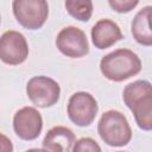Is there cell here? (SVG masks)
<instances>
[{
    "label": "cell",
    "instance_id": "1",
    "mask_svg": "<svg viewBox=\"0 0 152 152\" xmlns=\"http://www.w3.org/2000/svg\"><path fill=\"white\" fill-rule=\"evenodd\" d=\"M125 104L132 110L135 122L144 131L152 129V86L146 80L127 84L122 91Z\"/></svg>",
    "mask_w": 152,
    "mask_h": 152
},
{
    "label": "cell",
    "instance_id": "2",
    "mask_svg": "<svg viewBox=\"0 0 152 152\" xmlns=\"http://www.w3.org/2000/svg\"><path fill=\"white\" fill-rule=\"evenodd\" d=\"M100 70L106 78L114 82H122L140 72L141 61L129 49H116L102 57Z\"/></svg>",
    "mask_w": 152,
    "mask_h": 152
},
{
    "label": "cell",
    "instance_id": "3",
    "mask_svg": "<svg viewBox=\"0 0 152 152\" xmlns=\"http://www.w3.org/2000/svg\"><path fill=\"white\" fill-rule=\"evenodd\" d=\"M97 133L109 146H125L132 139V129L127 118L119 110L104 112L97 124Z\"/></svg>",
    "mask_w": 152,
    "mask_h": 152
},
{
    "label": "cell",
    "instance_id": "4",
    "mask_svg": "<svg viewBox=\"0 0 152 152\" xmlns=\"http://www.w3.org/2000/svg\"><path fill=\"white\" fill-rule=\"evenodd\" d=\"M12 10L17 21L27 30L40 28L49 15V5L45 0H14Z\"/></svg>",
    "mask_w": 152,
    "mask_h": 152
},
{
    "label": "cell",
    "instance_id": "5",
    "mask_svg": "<svg viewBox=\"0 0 152 152\" xmlns=\"http://www.w3.org/2000/svg\"><path fill=\"white\" fill-rule=\"evenodd\" d=\"M26 95L34 106L46 108L58 102L61 87L51 77L44 75L34 76L26 84Z\"/></svg>",
    "mask_w": 152,
    "mask_h": 152
},
{
    "label": "cell",
    "instance_id": "6",
    "mask_svg": "<svg viewBox=\"0 0 152 152\" xmlns=\"http://www.w3.org/2000/svg\"><path fill=\"white\" fill-rule=\"evenodd\" d=\"M99 110L97 101L87 91H77L69 97L66 113L69 119L80 127L89 126Z\"/></svg>",
    "mask_w": 152,
    "mask_h": 152
},
{
    "label": "cell",
    "instance_id": "7",
    "mask_svg": "<svg viewBox=\"0 0 152 152\" xmlns=\"http://www.w3.org/2000/svg\"><path fill=\"white\" fill-rule=\"evenodd\" d=\"M28 44L25 36L10 30L0 36V59L8 65H18L26 61Z\"/></svg>",
    "mask_w": 152,
    "mask_h": 152
},
{
    "label": "cell",
    "instance_id": "8",
    "mask_svg": "<svg viewBox=\"0 0 152 152\" xmlns=\"http://www.w3.org/2000/svg\"><path fill=\"white\" fill-rule=\"evenodd\" d=\"M57 49L66 57L81 58L89 52V43L86 33L76 26L62 28L56 38Z\"/></svg>",
    "mask_w": 152,
    "mask_h": 152
},
{
    "label": "cell",
    "instance_id": "9",
    "mask_svg": "<svg viewBox=\"0 0 152 152\" xmlns=\"http://www.w3.org/2000/svg\"><path fill=\"white\" fill-rule=\"evenodd\" d=\"M13 129L23 140H34L43 129V118L34 107H23L13 116Z\"/></svg>",
    "mask_w": 152,
    "mask_h": 152
},
{
    "label": "cell",
    "instance_id": "10",
    "mask_svg": "<svg viewBox=\"0 0 152 152\" xmlns=\"http://www.w3.org/2000/svg\"><path fill=\"white\" fill-rule=\"evenodd\" d=\"M122 38L119 25L110 19H100L91 27V42L100 50L110 48Z\"/></svg>",
    "mask_w": 152,
    "mask_h": 152
},
{
    "label": "cell",
    "instance_id": "11",
    "mask_svg": "<svg viewBox=\"0 0 152 152\" xmlns=\"http://www.w3.org/2000/svg\"><path fill=\"white\" fill-rule=\"evenodd\" d=\"M76 137L65 126H55L48 131L43 139V147L48 152H72Z\"/></svg>",
    "mask_w": 152,
    "mask_h": 152
},
{
    "label": "cell",
    "instance_id": "12",
    "mask_svg": "<svg viewBox=\"0 0 152 152\" xmlns=\"http://www.w3.org/2000/svg\"><path fill=\"white\" fill-rule=\"evenodd\" d=\"M151 6H145L141 8L132 21V34L133 38L141 45L151 46L152 45V33L150 28V19H151Z\"/></svg>",
    "mask_w": 152,
    "mask_h": 152
},
{
    "label": "cell",
    "instance_id": "13",
    "mask_svg": "<svg viewBox=\"0 0 152 152\" xmlns=\"http://www.w3.org/2000/svg\"><path fill=\"white\" fill-rule=\"evenodd\" d=\"M64 6L68 13L80 21H88L93 14V2L90 0H66Z\"/></svg>",
    "mask_w": 152,
    "mask_h": 152
},
{
    "label": "cell",
    "instance_id": "14",
    "mask_svg": "<svg viewBox=\"0 0 152 152\" xmlns=\"http://www.w3.org/2000/svg\"><path fill=\"white\" fill-rule=\"evenodd\" d=\"M72 152H101V147L93 138L86 137L75 141Z\"/></svg>",
    "mask_w": 152,
    "mask_h": 152
},
{
    "label": "cell",
    "instance_id": "15",
    "mask_svg": "<svg viewBox=\"0 0 152 152\" xmlns=\"http://www.w3.org/2000/svg\"><path fill=\"white\" fill-rule=\"evenodd\" d=\"M139 4L138 0H109L108 5L118 13H127Z\"/></svg>",
    "mask_w": 152,
    "mask_h": 152
},
{
    "label": "cell",
    "instance_id": "16",
    "mask_svg": "<svg viewBox=\"0 0 152 152\" xmlns=\"http://www.w3.org/2000/svg\"><path fill=\"white\" fill-rule=\"evenodd\" d=\"M0 152H13V144L4 133H0Z\"/></svg>",
    "mask_w": 152,
    "mask_h": 152
},
{
    "label": "cell",
    "instance_id": "17",
    "mask_svg": "<svg viewBox=\"0 0 152 152\" xmlns=\"http://www.w3.org/2000/svg\"><path fill=\"white\" fill-rule=\"evenodd\" d=\"M25 152H48V151H45L44 148H30Z\"/></svg>",
    "mask_w": 152,
    "mask_h": 152
},
{
    "label": "cell",
    "instance_id": "18",
    "mask_svg": "<svg viewBox=\"0 0 152 152\" xmlns=\"http://www.w3.org/2000/svg\"><path fill=\"white\" fill-rule=\"evenodd\" d=\"M116 152H124V151H116Z\"/></svg>",
    "mask_w": 152,
    "mask_h": 152
},
{
    "label": "cell",
    "instance_id": "19",
    "mask_svg": "<svg viewBox=\"0 0 152 152\" xmlns=\"http://www.w3.org/2000/svg\"><path fill=\"white\" fill-rule=\"evenodd\" d=\"M0 21H1V17H0Z\"/></svg>",
    "mask_w": 152,
    "mask_h": 152
}]
</instances>
